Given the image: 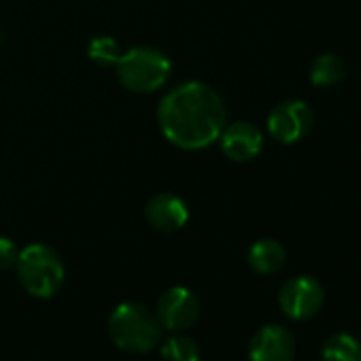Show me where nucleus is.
Returning <instances> with one entry per match:
<instances>
[{
    "mask_svg": "<svg viewBox=\"0 0 361 361\" xmlns=\"http://www.w3.org/2000/svg\"><path fill=\"white\" fill-rule=\"evenodd\" d=\"M157 123L168 142L185 151H198L219 140L228 123V109L219 92L209 83L185 81L159 100Z\"/></svg>",
    "mask_w": 361,
    "mask_h": 361,
    "instance_id": "1",
    "label": "nucleus"
},
{
    "mask_svg": "<svg viewBox=\"0 0 361 361\" xmlns=\"http://www.w3.org/2000/svg\"><path fill=\"white\" fill-rule=\"evenodd\" d=\"M109 336L126 353H149L161 338V325L153 310L142 304H119L109 317Z\"/></svg>",
    "mask_w": 361,
    "mask_h": 361,
    "instance_id": "2",
    "label": "nucleus"
},
{
    "mask_svg": "<svg viewBox=\"0 0 361 361\" xmlns=\"http://www.w3.org/2000/svg\"><path fill=\"white\" fill-rule=\"evenodd\" d=\"M115 73L126 90L134 94H153L168 83L172 64L168 56L155 47H134L121 51Z\"/></svg>",
    "mask_w": 361,
    "mask_h": 361,
    "instance_id": "3",
    "label": "nucleus"
},
{
    "mask_svg": "<svg viewBox=\"0 0 361 361\" xmlns=\"http://www.w3.org/2000/svg\"><path fill=\"white\" fill-rule=\"evenodd\" d=\"M16 270L22 287L41 300L54 298L64 285V264L60 255L43 243L24 247L18 255Z\"/></svg>",
    "mask_w": 361,
    "mask_h": 361,
    "instance_id": "4",
    "label": "nucleus"
},
{
    "mask_svg": "<svg viewBox=\"0 0 361 361\" xmlns=\"http://www.w3.org/2000/svg\"><path fill=\"white\" fill-rule=\"evenodd\" d=\"M325 302L323 285L308 274H300L289 279L279 291V306L281 310L295 321H306L314 317Z\"/></svg>",
    "mask_w": 361,
    "mask_h": 361,
    "instance_id": "5",
    "label": "nucleus"
},
{
    "mask_svg": "<svg viewBox=\"0 0 361 361\" xmlns=\"http://www.w3.org/2000/svg\"><path fill=\"white\" fill-rule=\"evenodd\" d=\"M155 317L161 329L183 331L190 329L200 317V300L190 287H170L166 289L155 308Z\"/></svg>",
    "mask_w": 361,
    "mask_h": 361,
    "instance_id": "6",
    "label": "nucleus"
},
{
    "mask_svg": "<svg viewBox=\"0 0 361 361\" xmlns=\"http://www.w3.org/2000/svg\"><path fill=\"white\" fill-rule=\"evenodd\" d=\"M314 115L304 100H283L268 115V132L283 145L302 140L312 128Z\"/></svg>",
    "mask_w": 361,
    "mask_h": 361,
    "instance_id": "7",
    "label": "nucleus"
},
{
    "mask_svg": "<svg viewBox=\"0 0 361 361\" xmlns=\"http://www.w3.org/2000/svg\"><path fill=\"white\" fill-rule=\"evenodd\" d=\"M293 357L295 338L279 323L264 325L249 342V361H293Z\"/></svg>",
    "mask_w": 361,
    "mask_h": 361,
    "instance_id": "8",
    "label": "nucleus"
},
{
    "mask_svg": "<svg viewBox=\"0 0 361 361\" xmlns=\"http://www.w3.org/2000/svg\"><path fill=\"white\" fill-rule=\"evenodd\" d=\"M221 151L232 161H251L264 149V134L251 121H234L226 123L219 136Z\"/></svg>",
    "mask_w": 361,
    "mask_h": 361,
    "instance_id": "9",
    "label": "nucleus"
},
{
    "mask_svg": "<svg viewBox=\"0 0 361 361\" xmlns=\"http://www.w3.org/2000/svg\"><path fill=\"white\" fill-rule=\"evenodd\" d=\"M145 219L153 230H157L161 234H172V232H178L188 224L190 209L180 196L164 192V194L153 196L147 202Z\"/></svg>",
    "mask_w": 361,
    "mask_h": 361,
    "instance_id": "10",
    "label": "nucleus"
},
{
    "mask_svg": "<svg viewBox=\"0 0 361 361\" xmlns=\"http://www.w3.org/2000/svg\"><path fill=\"white\" fill-rule=\"evenodd\" d=\"M247 259H249V266L255 272H259V274H274V272H279L285 266L287 251H285V247L279 240L262 238V240L251 245Z\"/></svg>",
    "mask_w": 361,
    "mask_h": 361,
    "instance_id": "11",
    "label": "nucleus"
},
{
    "mask_svg": "<svg viewBox=\"0 0 361 361\" xmlns=\"http://www.w3.org/2000/svg\"><path fill=\"white\" fill-rule=\"evenodd\" d=\"M321 361H361V340L346 331L334 334L323 344Z\"/></svg>",
    "mask_w": 361,
    "mask_h": 361,
    "instance_id": "12",
    "label": "nucleus"
},
{
    "mask_svg": "<svg viewBox=\"0 0 361 361\" xmlns=\"http://www.w3.org/2000/svg\"><path fill=\"white\" fill-rule=\"evenodd\" d=\"M346 75V66L340 56L323 54L310 64V83L317 87H331L338 85Z\"/></svg>",
    "mask_w": 361,
    "mask_h": 361,
    "instance_id": "13",
    "label": "nucleus"
},
{
    "mask_svg": "<svg viewBox=\"0 0 361 361\" xmlns=\"http://www.w3.org/2000/svg\"><path fill=\"white\" fill-rule=\"evenodd\" d=\"M164 361H200V348L190 336H170L161 344Z\"/></svg>",
    "mask_w": 361,
    "mask_h": 361,
    "instance_id": "14",
    "label": "nucleus"
},
{
    "mask_svg": "<svg viewBox=\"0 0 361 361\" xmlns=\"http://www.w3.org/2000/svg\"><path fill=\"white\" fill-rule=\"evenodd\" d=\"M121 56V47L113 37H94L87 45V58L102 68L115 66Z\"/></svg>",
    "mask_w": 361,
    "mask_h": 361,
    "instance_id": "15",
    "label": "nucleus"
},
{
    "mask_svg": "<svg viewBox=\"0 0 361 361\" xmlns=\"http://www.w3.org/2000/svg\"><path fill=\"white\" fill-rule=\"evenodd\" d=\"M18 255H20V249H18V245H16L11 238L0 236V270H9V268H16Z\"/></svg>",
    "mask_w": 361,
    "mask_h": 361,
    "instance_id": "16",
    "label": "nucleus"
},
{
    "mask_svg": "<svg viewBox=\"0 0 361 361\" xmlns=\"http://www.w3.org/2000/svg\"><path fill=\"white\" fill-rule=\"evenodd\" d=\"M0 41H3V32H0Z\"/></svg>",
    "mask_w": 361,
    "mask_h": 361,
    "instance_id": "17",
    "label": "nucleus"
}]
</instances>
